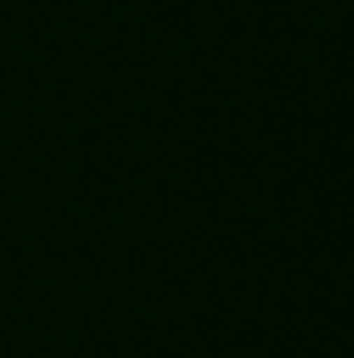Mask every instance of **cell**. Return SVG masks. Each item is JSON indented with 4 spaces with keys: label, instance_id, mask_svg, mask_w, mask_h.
I'll list each match as a JSON object with an SVG mask.
<instances>
[]
</instances>
